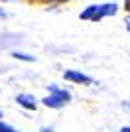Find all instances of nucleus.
I'll list each match as a JSON object with an SVG mask.
<instances>
[{"label":"nucleus","mask_w":130,"mask_h":132,"mask_svg":"<svg viewBox=\"0 0 130 132\" xmlns=\"http://www.w3.org/2000/svg\"><path fill=\"white\" fill-rule=\"evenodd\" d=\"M116 10H118V6L114 4V2L112 4H91L81 12L79 18L81 20H91V22H101L107 16H114Z\"/></svg>","instance_id":"1"},{"label":"nucleus","mask_w":130,"mask_h":132,"mask_svg":"<svg viewBox=\"0 0 130 132\" xmlns=\"http://www.w3.org/2000/svg\"><path fill=\"white\" fill-rule=\"evenodd\" d=\"M63 79L65 81H71V83H79V85H91L93 79L89 77V75H85V73L81 71H73V69H69V71H65L63 73Z\"/></svg>","instance_id":"2"},{"label":"nucleus","mask_w":130,"mask_h":132,"mask_svg":"<svg viewBox=\"0 0 130 132\" xmlns=\"http://www.w3.org/2000/svg\"><path fill=\"white\" fill-rule=\"evenodd\" d=\"M16 103L20 106H24V109H28V110H36L38 109V101H36V97H32V95H18L16 97Z\"/></svg>","instance_id":"3"},{"label":"nucleus","mask_w":130,"mask_h":132,"mask_svg":"<svg viewBox=\"0 0 130 132\" xmlns=\"http://www.w3.org/2000/svg\"><path fill=\"white\" fill-rule=\"evenodd\" d=\"M49 95H53V97H57L59 101H63V103H69L71 101V93L67 91V89H59L57 85H49L47 87Z\"/></svg>","instance_id":"4"},{"label":"nucleus","mask_w":130,"mask_h":132,"mask_svg":"<svg viewBox=\"0 0 130 132\" xmlns=\"http://www.w3.org/2000/svg\"><path fill=\"white\" fill-rule=\"evenodd\" d=\"M45 106H49V109H61V106L65 105L63 101H59L57 97H53V95H49V97H45V99L42 101Z\"/></svg>","instance_id":"5"},{"label":"nucleus","mask_w":130,"mask_h":132,"mask_svg":"<svg viewBox=\"0 0 130 132\" xmlns=\"http://www.w3.org/2000/svg\"><path fill=\"white\" fill-rule=\"evenodd\" d=\"M12 57H14V59H22V61H34L32 55H28V53H20V51H14V53H12Z\"/></svg>","instance_id":"6"},{"label":"nucleus","mask_w":130,"mask_h":132,"mask_svg":"<svg viewBox=\"0 0 130 132\" xmlns=\"http://www.w3.org/2000/svg\"><path fill=\"white\" fill-rule=\"evenodd\" d=\"M0 132H18V130H14L12 126H8V124H4V122H0Z\"/></svg>","instance_id":"7"},{"label":"nucleus","mask_w":130,"mask_h":132,"mask_svg":"<svg viewBox=\"0 0 130 132\" xmlns=\"http://www.w3.org/2000/svg\"><path fill=\"white\" fill-rule=\"evenodd\" d=\"M39 132H53V128H45L43 126V128H39Z\"/></svg>","instance_id":"8"},{"label":"nucleus","mask_w":130,"mask_h":132,"mask_svg":"<svg viewBox=\"0 0 130 132\" xmlns=\"http://www.w3.org/2000/svg\"><path fill=\"white\" fill-rule=\"evenodd\" d=\"M126 10L130 12V0H126Z\"/></svg>","instance_id":"9"},{"label":"nucleus","mask_w":130,"mask_h":132,"mask_svg":"<svg viewBox=\"0 0 130 132\" xmlns=\"http://www.w3.org/2000/svg\"><path fill=\"white\" fill-rule=\"evenodd\" d=\"M122 106H124V109H130V103H122Z\"/></svg>","instance_id":"10"},{"label":"nucleus","mask_w":130,"mask_h":132,"mask_svg":"<svg viewBox=\"0 0 130 132\" xmlns=\"http://www.w3.org/2000/svg\"><path fill=\"white\" fill-rule=\"evenodd\" d=\"M126 28L130 30V18H126Z\"/></svg>","instance_id":"11"},{"label":"nucleus","mask_w":130,"mask_h":132,"mask_svg":"<svg viewBox=\"0 0 130 132\" xmlns=\"http://www.w3.org/2000/svg\"><path fill=\"white\" fill-rule=\"evenodd\" d=\"M122 132H130V126H126V128H122Z\"/></svg>","instance_id":"12"},{"label":"nucleus","mask_w":130,"mask_h":132,"mask_svg":"<svg viewBox=\"0 0 130 132\" xmlns=\"http://www.w3.org/2000/svg\"><path fill=\"white\" fill-rule=\"evenodd\" d=\"M0 16H2V18H6V12H2V10H0Z\"/></svg>","instance_id":"13"},{"label":"nucleus","mask_w":130,"mask_h":132,"mask_svg":"<svg viewBox=\"0 0 130 132\" xmlns=\"http://www.w3.org/2000/svg\"><path fill=\"white\" fill-rule=\"evenodd\" d=\"M2 2H8V0H2Z\"/></svg>","instance_id":"14"},{"label":"nucleus","mask_w":130,"mask_h":132,"mask_svg":"<svg viewBox=\"0 0 130 132\" xmlns=\"http://www.w3.org/2000/svg\"><path fill=\"white\" fill-rule=\"evenodd\" d=\"M0 116H2V112H0Z\"/></svg>","instance_id":"15"}]
</instances>
